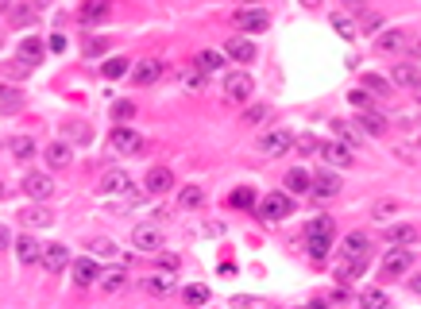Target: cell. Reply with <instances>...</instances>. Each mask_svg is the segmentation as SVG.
<instances>
[{
    "label": "cell",
    "mask_w": 421,
    "mask_h": 309,
    "mask_svg": "<svg viewBox=\"0 0 421 309\" xmlns=\"http://www.w3.org/2000/svg\"><path fill=\"white\" fill-rule=\"evenodd\" d=\"M194 66L205 70V74H217V70H225V59L217 51H201V54H194Z\"/></svg>",
    "instance_id": "obj_35"
},
{
    "label": "cell",
    "mask_w": 421,
    "mask_h": 309,
    "mask_svg": "<svg viewBox=\"0 0 421 309\" xmlns=\"http://www.w3.org/2000/svg\"><path fill=\"white\" fill-rule=\"evenodd\" d=\"M267 116V104H255V109H247V124H255V120Z\"/></svg>",
    "instance_id": "obj_51"
},
{
    "label": "cell",
    "mask_w": 421,
    "mask_h": 309,
    "mask_svg": "<svg viewBox=\"0 0 421 309\" xmlns=\"http://www.w3.org/2000/svg\"><path fill=\"white\" fill-rule=\"evenodd\" d=\"M391 81H394V85H402V89H410L417 81V66H414V62H398V66L391 70Z\"/></svg>",
    "instance_id": "obj_34"
},
{
    "label": "cell",
    "mask_w": 421,
    "mask_h": 309,
    "mask_svg": "<svg viewBox=\"0 0 421 309\" xmlns=\"http://www.w3.org/2000/svg\"><path fill=\"white\" fill-rule=\"evenodd\" d=\"M85 248L93 251V255H117V243H112L109 236H89Z\"/></svg>",
    "instance_id": "obj_41"
},
{
    "label": "cell",
    "mask_w": 421,
    "mask_h": 309,
    "mask_svg": "<svg viewBox=\"0 0 421 309\" xmlns=\"http://www.w3.org/2000/svg\"><path fill=\"white\" fill-rule=\"evenodd\" d=\"M20 101H23V93L16 85H0V109H4V112L20 109Z\"/></svg>",
    "instance_id": "obj_43"
},
{
    "label": "cell",
    "mask_w": 421,
    "mask_h": 309,
    "mask_svg": "<svg viewBox=\"0 0 421 309\" xmlns=\"http://www.w3.org/2000/svg\"><path fill=\"white\" fill-rule=\"evenodd\" d=\"M39 16V4H28V0H20V4H12V12H8V20L16 23V28H28L31 20Z\"/></svg>",
    "instance_id": "obj_32"
},
{
    "label": "cell",
    "mask_w": 421,
    "mask_h": 309,
    "mask_svg": "<svg viewBox=\"0 0 421 309\" xmlns=\"http://www.w3.org/2000/svg\"><path fill=\"white\" fill-rule=\"evenodd\" d=\"M20 190L28 193L31 201H51V198H54V178H51V170H47V174L31 170V174L20 182Z\"/></svg>",
    "instance_id": "obj_6"
},
{
    "label": "cell",
    "mask_w": 421,
    "mask_h": 309,
    "mask_svg": "<svg viewBox=\"0 0 421 309\" xmlns=\"http://www.w3.org/2000/svg\"><path fill=\"white\" fill-rule=\"evenodd\" d=\"M255 147H259V154H267V159H283V154L294 147V135L283 132V128H271V132H263L259 140H255Z\"/></svg>",
    "instance_id": "obj_4"
},
{
    "label": "cell",
    "mask_w": 421,
    "mask_h": 309,
    "mask_svg": "<svg viewBox=\"0 0 421 309\" xmlns=\"http://www.w3.org/2000/svg\"><path fill=\"white\" fill-rule=\"evenodd\" d=\"M66 263H70V248L66 243H43V259H39V267L43 271H51V274H59V271H66Z\"/></svg>",
    "instance_id": "obj_13"
},
{
    "label": "cell",
    "mask_w": 421,
    "mask_h": 309,
    "mask_svg": "<svg viewBox=\"0 0 421 309\" xmlns=\"http://www.w3.org/2000/svg\"><path fill=\"white\" fill-rule=\"evenodd\" d=\"M70 274H73V286L85 290V286H93V282L101 279V267H97L93 259H78V263L70 267Z\"/></svg>",
    "instance_id": "obj_23"
},
{
    "label": "cell",
    "mask_w": 421,
    "mask_h": 309,
    "mask_svg": "<svg viewBox=\"0 0 421 309\" xmlns=\"http://www.w3.org/2000/svg\"><path fill=\"white\" fill-rule=\"evenodd\" d=\"M109 147L117 151V154H139V151H147V140L131 124H117L109 132Z\"/></svg>",
    "instance_id": "obj_3"
},
{
    "label": "cell",
    "mask_w": 421,
    "mask_h": 309,
    "mask_svg": "<svg viewBox=\"0 0 421 309\" xmlns=\"http://www.w3.org/2000/svg\"><path fill=\"white\" fill-rule=\"evenodd\" d=\"M162 74H167V62H162V59H143L139 66H131V81H136L139 89H143V85H155Z\"/></svg>",
    "instance_id": "obj_14"
},
{
    "label": "cell",
    "mask_w": 421,
    "mask_h": 309,
    "mask_svg": "<svg viewBox=\"0 0 421 309\" xmlns=\"http://www.w3.org/2000/svg\"><path fill=\"white\" fill-rule=\"evenodd\" d=\"M410 290H414V294H421V271L414 274V279H410Z\"/></svg>",
    "instance_id": "obj_53"
},
{
    "label": "cell",
    "mask_w": 421,
    "mask_h": 309,
    "mask_svg": "<svg viewBox=\"0 0 421 309\" xmlns=\"http://www.w3.org/2000/svg\"><path fill=\"white\" fill-rule=\"evenodd\" d=\"M131 116H136V104H131V101H117V104H112V120H117V124H128Z\"/></svg>",
    "instance_id": "obj_48"
},
{
    "label": "cell",
    "mask_w": 421,
    "mask_h": 309,
    "mask_svg": "<svg viewBox=\"0 0 421 309\" xmlns=\"http://www.w3.org/2000/svg\"><path fill=\"white\" fill-rule=\"evenodd\" d=\"M313 190V174L305 166H294L286 170V193H298V198H305V193Z\"/></svg>",
    "instance_id": "obj_24"
},
{
    "label": "cell",
    "mask_w": 421,
    "mask_h": 309,
    "mask_svg": "<svg viewBox=\"0 0 421 309\" xmlns=\"http://www.w3.org/2000/svg\"><path fill=\"white\" fill-rule=\"evenodd\" d=\"M406 54H410V59H421V35H414L406 43Z\"/></svg>",
    "instance_id": "obj_52"
},
{
    "label": "cell",
    "mask_w": 421,
    "mask_h": 309,
    "mask_svg": "<svg viewBox=\"0 0 421 309\" xmlns=\"http://www.w3.org/2000/svg\"><path fill=\"white\" fill-rule=\"evenodd\" d=\"M251 201H255L251 186H240V190H232V193H228V205H232V209H247Z\"/></svg>",
    "instance_id": "obj_45"
},
{
    "label": "cell",
    "mask_w": 421,
    "mask_h": 309,
    "mask_svg": "<svg viewBox=\"0 0 421 309\" xmlns=\"http://www.w3.org/2000/svg\"><path fill=\"white\" fill-rule=\"evenodd\" d=\"M112 16V0H81L78 4V20L81 23H101Z\"/></svg>",
    "instance_id": "obj_19"
},
{
    "label": "cell",
    "mask_w": 421,
    "mask_h": 309,
    "mask_svg": "<svg viewBox=\"0 0 421 309\" xmlns=\"http://www.w3.org/2000/svg\"><path fill=\"white\" fill-rule=\"evenodd\" d=\"M8 243H12V240H8V229H4V224H0V251H4Z\"/></svg>",
    "instance_id": "obj_55"
},
{
    "label": "cell",
    "mask_w": 421,
    "mask_h": 309,
    "mask_svg": "<svg viewBox=\"0 0 421 309\" xmlns=\"http://www.w3.org/2000/svg\"><path fill=\"white\" fill-rule=\"evenodd\" d=\"M360 128H363L367 135H386V120L379 116L375 109H371V112H363V116H360Z\"/></svg>",
    "instance_id": "obj_38"
},
{
    "label": "cell",
    "mask_w": 421,
    "mask_h": 309,
    "mask_svg": "<svg viewBox=\"0 0 421 309\" xmlns=\"http://www.w3.org/2000/svg\"><path fill=\"white\" fill-rule=\"evenodd\" d=\"M16 259H20L23 267H35L39 259H43V243H39L35 236H28V232H23L20 240H16Z\"/></svg>",
    "instance_id": "obj_20"
},
{
    "label": "cell",
    "mask_w": 421,
    "mask_h": 309,
    "mask_svg": "<svg viewBox=\"0 0 421 309\" xmlns=\"http://www.w3.org/2000/svg\"><path fill=\"white\" fill-rule=\"evenodd\" d=\"M225 54L232 62H240V66H247V62H255V43L247 35H232V39H228V47H225Z\"/></svg>",
    "instance_id": "obj_22"
},
{
    "label": "cell",
    "mask_w": 421,
    "mask_h": 309,
    "mask_svg": "<svg viewBox=\"0 0 421 309\" xmlns=\"http://www.w3.org/2000/svg\"><path fill=\"white\" fill-rule=\"evenodd\" d=\"M97 190H101V193H131V178H128V170H120V166L105 170L101 182H97Z\"/></svg>",
    "instance_id": "obj_18"
},
{
    "label": "cell",
    "mask_w": 421,
    "mask_h": 309,
    "mask_svg": "<svg viewBox=\"0 0 421 309\" xmlns=\"http://www.w3.org/2000/svg\"><path fill=\"white\" fill-rule=\"evenodd\" d=\"M8 154H12L16 162L35 159V140H31V135H12V140H8Z\"/></svg>",
    "instance_id": "obj_28"
},
{
    "label": "cell",
    "mask_w": 421,
    "mask_h": 309,
    "mask_svg": "<svg viewBox=\"0 0 421 309\" xmlns=\"http://www.w3.org/2000/svg\"><path fill=\"white\" fill-rule=\"evenodd\" d=\"M367 263H371V255H336V267H333L336 282H356V279H363Z\"/></svg>",
    "instance_id": "obj_7"
},
{
    "label": "cell",
    "mask_w": 421,
    "mask_h": 309,
    "mask_svg": "<svg viewBox=\"0 0 421 309\" xmlns=\"http://www.w3.org/2000/svg\"><path fill=\"white\" fill-rule=\"evenodd\" d=\"M348 101H352V109H356V112H371V109H375V101H371V89H352V93H348Z\"/></svg>",
    "instance_id": "obj_42"
},
{
    "label": "cell",
    "mask_w": 421,
    "mask_h": 309,
    "mask_svg": "<svg viewBox=\"0 0 421 309\" xmlns=\"http://www.w3.org/2000/svg\"><path fill=\"white\" fill-rule=\"evenodd\" d=\"M417 224H386L383 229V243L386 248H410V243H417Z\"/></svg>",
    "instance_id": "obj_15"
},
{
    "label": "cell",
    "mask_w": 421,
    "mask_h": 309,
    "mask_svg": "<svg viewBox=\"0 0 421 309\" xmlns=\"http://www.w3.org/2000/svg\"><path fill=\"white\" fill-rule=\"evenodd\" d=\"M251 93H255V81L247 70H228L225 74V101L228 104H247L251 101Z\"/></svg>",
    "instance_id": "obj_2"
},
{
    "label": "cell",
    "mask_w": 421,
    "mask_h": 309,
    "mask_svg": "<svg viewBox=\"0 0 421 309\" xmlns=\"http://www.w3.org/2000/svg\"><path fill=\"white\" fill-rule=\"evenodd\" d=\"M12 4H16V0H0V16H4V12H12Z\"/></svg>",
    "instance_id": "obj_56"
},
{
    "label": "cell",
    "mask_w": 421,
    "mask_h": 309,
    "mask_svg": "<svg viewBox=\"0 0 421 309\" xmlns=\"http://www.w3.org/2000/svg\"><path fill=\"white\" fill-rule=\"evenodd\" d=\"M205 198H209V190H205L201 182H186V186L178 190L174 205H178V209H201V205H205Z\"/></svg>",
    "instance_id": "obj_21"
},
{
    "label": "cell",
    "mask_w": 421,
    "mask_h": 309,
    "mask_svg": "<svg viewBox=\"0 0 421 309\" xmlns=\"http://www.w3.org/2000/svg\"><path fill=\"white\" fill-rule=\"evenodd\" d=\"M0 198H4V182H0Z\"/></svg>",
    "instance_id": "obj_58"
},
{
    "label": "cell",
    "mask_w": 421,
    "mask_h": 309,
    "mask_svg": "<svg viewBox=\"0 0 421 309\" xmlns=\"http://www.w3.org/2000/svg\"><path fill=\"white\" fill-rule=\"evenodd\" d=\"M302 4L309 8V12H317V8H321V0H302Z\"/></svg>",
    "instance_id": "obj_57"
},
{
    "label": "cell",
    "mask_w": 421,
    "mask_h": 309,
    "mask_svg": "<svg viewBox=\"0 0 421 309\" xmlns=\"http://www.w3.org/2000/svg\"><path fill=\"white\" fill-rule=\"evenodd\" d=\"M313 198H321V201H328V198H336V193H340V178H336V174H328V170H325V174H313Z\"/></svg>",
    "instance_id": "obj_25"
},
{
    "label": "cell",
    "mask_w": 421,
    "mask_h": 309,
    "mask_svg": "<svg viewBox=\"0 0 421 309\" xmlns=\"http://www.w3.org/2000/svg\"><path fill=\"white\" fill-rule=\"evenodd\" d=\"M305 236H336V221L333 217H313V221L305 224Z\"/></svg>",
    "instance_id": "obj_39"
},
{
    "label": "cell",
    "mask_w": 421,
    "mask_h": 309,
    "mask_svg": "<svg viewBox=\"0 0 421 309\" xmlns=\"http://www.w3.org/2000/svg\"><path fill=\"white\" fill-rule=\"evenodd\" d=\"M43 162H47V170H66V166L73 162V151H70V143H62V140L47 143V147H43Z\"/></svg>",
    "instance_id": "obj_17"
},
{
    "label": "cell",
    "mask_w": 421,
    "mask_h": 309,
    "mask_svg": "<svg viewBox=\"0 0 421 309\" xmlns=\"http://www.w3.org/2000/svg\"><path fill=\"white\" fill-rule=\"evenodd\" d=\"M410 93H414V101H417V104H421V78H417V81H414V85H410Z\"/></svg>",
    "instance_id": "obj_54"
},
{
    "label": "cell",
    "mask_w": 421,
    "mask_h": 309,
    "mask_svg": "<svg viewBox=\"0 0 421 309\" xmlns=\"http://www.w3.org/2000/svg\"><path fill=\"white\" fill-rule=\"evenodd\" d=\"M143 290L147 294H174V279L170 274H151V279H143Z\"/></svg>",
    "instance_id": "obj_36"
},
{
    "label": "cell",
    "mask_w": 421,
    "mask_h": 309,
    "mask_svg": "<svg viewBox=\"0 0 421 309\" xmlns=\"http://www.w3.org/2000/svg\"><path fill=\"white\" fill-rule=\"evenodd\" d=\"M328 248H333V236H305V251H309L313 263H325Z\"/></svg>",
    "instance_id": "obj_30"
},
{
    "label": "cell",
    "mask_w": 421,
    "mask_h": 309,
    "mask_svg": "<svg viewBox=\"0 0 421 309\" xmlns=\"http://www.w3.org/2000/svg\"><path fill=\"white\" fill-rule=\"evenodd\" d=\"M244 4H255V0H244Z\"/></svg>",
    "instance_id": "obj_60"
},
{
    "label": "cell",
    "mask_w": 421,
    "mask_h": 309,
    "mask_svg": "<svg viewBox=\"0 0 421 309\" xmlns=\"http://www.w3.org/2000/svg\"><path fill=\"white\" fill-rule=\"evenodd\" d=\"M16 217H20L23 229H51V224H54L51 205H43V201H35V205H23Z\"/></svg>",
    "instance_id": "obj_11"
},
{
    "label": "cell",
    "mask_w": 421,
    "mask_h": 309,
    "mask_svg": "<svg viewBox=\"0 0 421 309\" xmlns=\"http://www.w3.org/2000/svg\"><path fill=\"white\" fill-rule=\"evenodd\" d=\"M406 271H410V251L406 248H391L383 255V263H379V274H383V279H402Z\"/></svg>",
    "instance_id": "obj_12"
},
{
    "label": "cell",
    "mask_w": 421,
    "mask_h": 309,
    "mask_svg": "<svg viewBox=\"0 0 421 309\" xmlns=\"http://www.w3.org/2000/svg\"><path fill=\"white\" fill-rule=\"evenodd\" d=\"M398 201H394V198H383V201H375V205H371V217H375V221H386V217H394V213H398Z\"/></svg>",
    "instance_id": "obj_44"
},
{
    "label": "cell",
    "mask_w": 421,
    "mask_h": 309,
    "mask_svg": "<svg viewBox=\"0 0 421 309\" xmlns=\"http://www.w3.org/2000/svg\"><path fill=\"white\" fill-rule=\"evenodd\" d=\"M174 78H178L182 85H186V89H194V93H197V89H205V81H209V74H205V70H197L194 62H186V66H178V70H174Z\"/></svg>",
    "instance_id": "obj_26"
},
{
    "label": "cell",
    "mask_w": 421,
    "mask_h": 309,
    "mask_svg": "<svg viewBox=\"0 0 421 309\" xmlns=\"http://www.w3.org/2000/svg\"><path fill=\"white\" fill-rule=\"evenodd\" d=\"M340 255H371V240H367V232H348V236H344Z\"/></svg>",
    "instance_id": "obj_29"
},
{
    "label": "cell",
    "mask_w": 421,
    "mask_h": 309,
    "mask_svg": "<svg viewBox=\"0 0 421 309\" xmlns=\"http://www.w3.org/2000/svg\"><path fill=\"white\" fill-rule=\"evenodd\" d=\"M170 190H174V170L151 166L143 174V193H147V198H162V193H170Z\"/></svg>",
    "instance_id": "obj_8"
},
{
    "label": "cell",
    "mask_w": 421,
    "mask_h": 309,
    "mask_svg": "<svg viewBox=\"0 0 421 309\" xmlns=\"http://www.w3.org/2000/svg\"><path fill=\"white\" fill-rule=\"evenodd\" d=\"M232 23L244 35H259V31L271 28V12H263V8H240V12L232 16Z\"/></svg>",
    "instance_id": "obj_5"
},
{
    "label": "cell",
    "mask_w": 421,
    "mask_h": 309,
    "mask_svg": "<svg viewBox=\"0 0 421 309\" xmlns=\"http://www.w3.org/2000/svg\"><path fill=\"white\" fill-rule=\"evenodd\" d=\"M360 85L371 89L375 97H391V93H394V81L383 78V74H360Z\"/></svg>",
    "instance_id": "obj_31"
},
{
    "label": "cell",
    "mask_w": 421,
    "mask_h": 309,
    "mask_svg": "<svg viewBox=\"0 0 421 309\" xmlns=\"http://www.w3.org/2000/svg\"><path fill=\"white\" fill-rule=\"evenodd\" d=\"M406 43H410V31L406 28H386L383 35L375 39L379 54H402V51H406Z\"/></svg>",
    "instance_id": "obj_16"
},
{
    "label": "cell",
    "mask_w": 421,
    "mask_h": 309,
    "mask_svg": "<svg viewBox=\"0 0 421 309\" xmlns=\"http://www.w3.org/2000/svg\"><path fill=\"white\" fill-rule=\"evenodd\" d=\"M182 298H186L189 305H205V302H209V286H186V290H182Z\"/></svg>",
    "instance_id": "obj_46"
},
{
    "label": "cell",
    "mask_w": 421,
    "mask_h": 309,
    "mask_svg": "<svg viewBox=\"0 0 421 309\" xmlns=\"http://www.w3.org/2000/svg\"><path fill=\"white\" fill-rule=\"evenodd\" d=\"M321 159H325L328 166H340V170L356 166V154H352V147L344 140H325L321 143Z\"/></svg>",
    "instance_id": "obj_9"
},
{
    "label": "cell",
    "mask_w": 421,
    "mask_h": 309,
    "mask_svg": "<svg viewBox=\"0 0 421 309\" xmlns=\"http://www.w3.org/2000/svg\"><path fill=\"white\" fill-rule=\"evenodd\" d=\"M328 23L336 28V35H340V39H356L360 35V23H352L348 12H333V16H328Z\"/></svg>",
    "instance_id": "obj_33"
},
{
    "label": "cell",
    "mask_w": 421,
    "mask_h": 309,
    "mask_svg": "<svg viewBox=\"0 0 421 309\" xmlns=\"http://www.w3.org/2000/svg\"><path fill=\"white\" fill-rule=\"evenodd\" d=\"M328 124H333V132H336V135H340V140H344V143H348V147H356V143H360V140H356V135H352V132H348V120H328Z\"/></svg>",
    "instance_id": "obj_49"
},
{
    "label": "cell",
    "mask_w": 421,
    "mask_h": 309,
    "mask_svg": "<svg viewBox=\"0 0 421 309\" xmlns=\"http://www.w3.org/2000/svg\"><path fill=\"white\" fill-rule=\"evenodd\" d=\"M294 147H298V151H321V143L313 140V135H298V140H294Z\"/></svg>",
    "instance_id": "obj_50"
},
{
    "label": "cell",
    "mask_w": 421,
    "mask_h": 309,
    "mask_svg": "<svg viewBox=\"0 0 421 309\" xmlns=\"http://www.w3.org/2000/svg\"><path fill=\"white\" fill-rule=\"evenodd\" d=\"M128 62H131V59H120V54H117V59H105V62H101V78H109V81L124 78V74H128Z\"/></svg>",
    "instance_id": "obj_37"
},
{
    "label": "cell",
    "mask_w": 421,
    "mask_h": 309,
    "mask_svg": "<svg viewBox=\"0 0 421 309\" xmlns=\"http://www.w3.org/2000/svg\"><path fill=\"white\" fill-rule=\"evenodd\" d=\"M360 302L363 305H386V302H391V294L379 290V286H371V290H363V294H360Z\"/></svg>",
    "instance_id": "obj_47"
},
{
    "label": "cell",
    "mask_w": 421,
    "mask_h": 309,
    "mask_svg": "<svg viewBox=\"0 0 421 309\" xmlns=\"http://www.w3.org/2000/svg\"><path fill=\"white\" fill-rule=\"evenodd\" d=\"M131 243H136L139 251H147V255L167 248V240H162V232L155 229V224H136V229H131Z\"/></svg>",
    "instance_id": "obj_10"
},
{
    "label": "cell",
    "mask_w": 421,
    "mask_h": 309,
    "mask_svg": "<svg viewBox=\"0 0 421 309\" xmlns=\"http://www.w3.org/2000/svg\"><path fill=\"white\" fill-rule=\"evenodd\" d=\"M294 213V198L286 190H271V193H263L259 198V217L263 221H286V217Z\"/></svg>",
    "instance_id": "obj_1"
},
{
    "label": "cell",
    "mask_w": 421,
    "mask_h": 309,
    "mask_svg": "<svg viewBox=\"0 0 421 309\" xmlns=\"http://www.w3.org/2000/svg\"><path fill=\"white\" fill-rule=\"evenodd\" d=\"M124 282H128V274L112 271V274H101V279H97V286H101L105 294H120V290H124Z\"/></svg>",
    "instance_id": "obj_40"
},
{
    "label": "cell",
    "mask_w": 421,
    "mask_h": 309,
    "mask_svg": "<svg viewBox=\"0 0 421 309\" xmlns=\"http://www.w3.org/2000/svg\"><path fill=\"white\" fill-rule=\"evenodd\" d=\"M43 51H47L43 39L28 35V39H20V47H16V59H23V62H31V66H35V62L43 59Z\"/></svg>",
    "instance_id": "obj_27"
},
{
    "label": "cell",
    "mask_w": 421,
    "mask_h": 309,
    "mask_svg": "<svg viewBox=\"0 0 421 309\" xmlns=\"http://www.w3.org/2000/svg\"><path fill=\"white\" fill-rule=\"evenodd\" d=\"M417 151H421V135H417Z\"/></svg>",
    "instance_id": "obj_59"
}]
</instances>
